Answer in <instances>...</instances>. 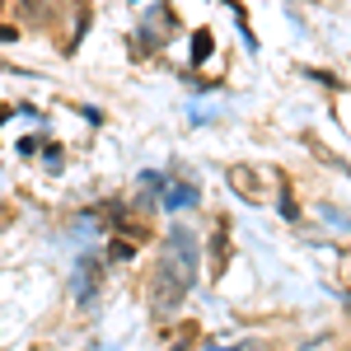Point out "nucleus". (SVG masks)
Masks as SVG:
<instances>
[{
    "mask_svg": "<svg viewBox=\"0 0 351 351\" xmlns=\"http://www.w3.org/2000/svg\"><path fill=\"white\" fill-rule=\"evenodd\" d=\"M230 178H234V188H239V192H258V183H253V178H248V173H243V169H234V173H230Z\"/></svg>",
    "mask_w": 351,
    "mask_h": 351,
    "instance_id": "1",
    "label": "nucleus"
}]
</instances>
